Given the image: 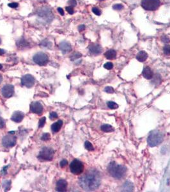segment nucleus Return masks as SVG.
I'll return each instance as SVG.
<instances>
[{
    "instance_id": "f03ea898",
    "label": "nucleus",
    "mask_w": 170,
    "mask_h": 192,
    "mask_svg": "<svg viewBox=\"0 0 170 192\" xmlns=\"http://www.w3.org/2000/svg\"><path fill=\"white\" fill-rule=\"evenodd\" d=\"M107 171L113 178L116 179H121L125 176L127 169L125 166L117 164L115 162L113 161L108 165Z\"/></svg>"
},
{
    "instance_id": "a878e982",
    "label": "nucleus",
    "mask_w": 170,
    "mask_h": 192,
    "mask_svg": "<svg viewBox=\"0 0 170 192\" xmlns=\"http://www.w3.org/2000/svg\"><path fill=\"white\" fill-rule=\"evenodd\" d=\"M107 105L108 108H110V109H112V110H115V109H117L118 108H119V104H116L115 102H113V101L107 102Z\"/></svg>"
},
{
    "instance_id": "4be33fe9",
    "label": "nucleus",
    "mask_w": 170,
    "mask_h": 192,
    "mask_svg": "<svg viewBox=\"0 0 170 192\" xmlns=\"http://www.w3.org/2000/svg\"><path fill=\"white\" fill-rule=\"evenodd\" d=\"M101 130L105 133H110L114 131V128L109 124H104L101 126Z\"/></svg>"
},
{
    "instance_id": "c85d7f7f",
    "label": "nucleus",
    "mask_w": 170,
    "mask_h": 192,
    "mask_svg": "<svg viewBox=\"0 0 170 192\" xmlns=\"http://www.w3.org/2000/svg\"><path fill=\"white\" fill-rule=\"evenodd\" d=\"M82 56V55L81 53H79V52H75V53L71 56V57H70V60H71L72 61H74L76 59L79 58H80Z\"/></svg>"
},
{
    "instance_id": "a18cd8bd",
    "label": "nucleus",
    "mask_w": 170,
    "mask_h": 192,
    "mask_svg": "<svg viewBox=\"0 0 170 192\" xmlns=\"http://www.w3.org/2000/svg\"><path fill=\"white\" fill-rule=\"evenodd\" d=\"M58 12L60 13V14L61 16H63L64 15V11H63V10L61 8H58Z\"/></svg>"
},
{
    "instance_id": "423d86ee",
    "label": "nucleus",
    "mask_w": 170,
    "mask_h": 192,
    "mask_svg": "<svg viewBox=\"0 0 170 192\" xmlns=\"http://www.w3.org/2000/svg\"><path fill=\"white\" fill-rule=\"evenodd\" d=\"M160 0H142L141 6L148 11H154L157 10L160 6Z\"/></svg>"
},
{
    "instance_id": "c9c22d12",
    "label": "nucleus",
    "mask_w": 170,
    "mask_h": 192,
    "mask_svg": "<svg viewBox=\"0 0 170 192\" xmlns=\"http://www.w3.org/2000/svg\"><path fill=\"white\" fill-rule=\"evenodd\" d=\"M113 8L114 10H120L124 8V7L121 4H116L113 5Z\"/></svg>"
},
{
    "instance_id": "473e14b6",
    "label": "nucleus",
    "mask_w": 170,
    "mask_h": 192,
    "mask_svg": "<svg viewBox=\"0 0 170 192\" xmlns=\"http://www.w3.org/2000/svg\"><path fill=\"white\" fill-rule=\"evenodd\" d=\"M104 67L107 70H111L113 68V64L111 62H107V63L104 65Z\"/></svg>"
},
{
    "instance_id": "603ef678",
    "label": "nucleus",
    "mask_w": 170,
    "mask_h": 192,
    "mask_svg": "<svg viewBox=\"0 0 170 192\" xmlns=\"http://www.w3.org/2000/svg\"><path fill=\"white\" fill-rule=\"evenodd\" d=\"M98 1H101H101H104V0H98Z\"/></svg>"
},
{
    "instance_id": "b1692460",
    "label": "nucleus",
    "mask_w": 170,
    "mask_h": 192,
    "mask_svg": "<svg viewBox=\"0 0 170 192\" xmlns=\"http://www.w3.org/2000/svg\"><path fill=\"white\" fill-rule=\"evenodd\" d=\"M17 45L18 46V47L19 48H25L28 46H29V44L27 41H26L25 39H21L20 40H19L17 42Z\"/></svg>"
},
{
    "instance_id": "de8ad7c7",
    "label": "nucleus",
    "mask_w": 170,
    "mask_h": 192,
    "mask_svg": "<svg viewBox=\"0 0 170 192\" xmlns=\"http://www.w3.org/2000/svg\"><path fill=\"white\" fill-rule=\"evenodd\" d=\"M4 53V51L3 50L0 49V55H2Z\"/></svg>"
},
{
    "instance_id": "79ce46f5",
    "label": "nucleus",
    "mask_w": 170,
    "mask_h": 192,
    "mask_svg": "<svg viewBox=\"0 0 170 192\" xmlns=\"http://www.w3.org/2000/svg\"><path fill=\"white\" fill-rule=\"evenodd\" d=\"M9 166H5L4 167H3V169H2V170L1 171V174L2 175H6L7 174V168Z\"/></svg>"
},
{
    "instance_id": "49530a36",
    "label": "nucleus",
    "mask_w": 170,
    "mask_h": 192,
    "mask_svg": "<svg viewBox=\"0 0 170 192\" xmlns=\"http://www.w3.org/2000/svg\"><path fill=\"white\" fill-rule=\"evenodd\" d=\"M85 29V26L84 25H80L79 27H78V30L80 32H82Z\"/></svg>"
},
{
    "instance_id": "8fccbe9b",
    "label": "nucleus",
    "mask_w": 170,
    "mask_h": 192,
    "mask_svg": "<svg viewBox=\"0 0 170 192\" xmlns=\"http://www.w3.org/2000/svg\"><path fill=\"white\" fill-rule=\"evenodd\" d=\"M37 1L39 2H44L46 1V0H37Z\"/></svg>"
},
{
    "instance_id": "aec40b11",
    "label": "nucleus",
    "mask_w": 170,
    "mask_h": 192,
    "mask_svg": "<svg viewBox=\"0 0 170 192\" xmlns=\"http://www.w3.org/2000/svg\"><path fill=\"white\" fill-rule=\"evenodd\" d=\"M148 58V54L144 51H139L136 56V58L140 62H145Z\"/></svg>"
},
{
    "instance_id": "4c0bfd02",
    "label": "nucleus",
    "mask_w": 170,
    "mask_h": 192,
    "mask_svg": "<svg viewBox=\"0 0 170 192\" xmlns=\"http://www.w3.org/2000/svg\"><path fill=\"white\" fill-rule=\"evenodd\" d=\"M58 117V114L56 112H51L49 115V118L51 120H54Z\"/></svg>"
},
{
    "instance_id": "c756f323",
    "label": "nucleus",
    "mask_w": 170,
    "mask_h": 192,
    "mask_svg": "<svg viewBox=\"0 0 170 192\" xmlns=\"http://www.w3.org/2000/svg\"><path fill=\"white\" fill-rule=\"evenodd\" d=\"M164 53L166 55H170V45H166L163 47Z\"/></svg>"
},
{
    "instance_id": "6ab92c4d",
    "label": "nucleus",
    "mask_w": 170,
    "mask_h": 192,
    "mask_svg": "<svg viewBox=\"0 0 170 192\" xmlns=\"http://www.w3.org/2000/svg\"><path fill=\"white\" fill-rule=\"evenodd\" d=\"M62 126H63V121H61V120H59L58 121L52 124L51 126L52 131H53L54 133H57L60 130Z\"/></svg>"
},
{
    "instance_id": "2eb2a0df",
    "label": "nucleus",
    "mask_w": 170,
    "mask_h": 192,
    "mask_svg": "<svg viewBox=\"0 0 170 192\" xmlns=\"http://www.w3.org/2000/svg\"><path fill=\"white\" fill-rule=\"evenodd\" d=\"M24 117H25L24 113L21 112L17 111V112H16L13 113L12 116L11 117V119H12V121L15 122L16 123H19L22 121V119H23V118H24Z\"/></svg>"
},
{
    "instance_id": "4468645a",
    "label": "nucleus",
    "mask_w": 170,
    "mask_h": 192,
    "mask_svg": "<svg viewBox=\"0 0 170 192\" xmlns=\"http://www.w3.org/2000/svg\"><path fill=\"white\" fill-rule=\"evenodd\" d=\"M67 182L64 179H60L56 186V190L58 191H65L67 188Z\"/></svg>"
},
{
    "instance_id": "7ed1b4c3",
    "label": "nucleus",
    "mask_w": 170,
    "mask_h": 192,
    "mask_svg": "<svg viewBox=\"0 0 170 192\" xmlns=\"http://www.w3.org/2000/svg\"><path fill=\"white\" fill-rule=\"evenodd\" d=\"M164 140V134L158 131H153L151 132L148 137L147 142L151 147L158 146Z\"/></svg>"
},
{
    "instance_id": "f3484780",
    "label": "nucleus",
    "mask_w": 170,
    "mask_h": 192,
    "mask_svg": "<svg viewBox=\"0 0 170 192\" xmlns=\"http://www.w3.org/2000/svg\"><path fill=\"white\" fill-rule=\"evenodd\" d=\"M142 74H143L144 78H146V80H151V79H152L153 77H154L153 72L152 70H151V69L149 67H145L143 70Z\"/></svg>"
},
{
    "instance_id": "9d476101",
    "label": "nucleus",
    "mask_w": 170,
    "mask_h": 192,
    "mask_svg": "<svg viewBox=\"0 0 170 192\" xmlns=\"http://www.w3.org/2000/svg\"><path fill=\"white\" fill-rule=\"evenodd\" d=\"M16 137L14 136L13 135H7L5 136H4L2 140L3 145L4 147L10 148L12 147L16 144Z\"/></svg>"
},
{
    "instance_id": "1a4fd4ad",
    "label": "nucleus",
    "mask_w": 170,
    "mask_h": 192,
    "mask_svg": "<svg viewBox=\"0 0 170 192\" xmlns=\"http://www.w3.org/2000/svg\"><path fill=\"white\" fill-rule=\"evenodd\" d=\"M35 80L34 77L30 74H26L23 76L21 78V83L23 86L27 88H31L35 85Z\"/></svg>"
},
{
    "instance_id": "dca6fc26",
    "label": "nucleus",
    "mask_w": 170,
    "mask_h": 192,
    "mask_svg": "<svg viewBox=\"0 0 170 192\" xmlns=\"http://www.w3.org/2000/svg\"><path fill=\"white\" fill-rule=\"evenodd\" d=\"M89 52L93 55H98L102 52V47L100 45L92 44L89 47Z\"/></svg>"
},
{
    "instance_id": "72a5a7b5",
    "label": "nucleus",
    "mask_w": 170,
    "mask_h": 192,
    "mask_svg": "<svg viewBox=\"0 0 170 192\" xmlns=\"http://www.w3.org/2000/svg\"><path fill=\"white\" fill-rule=\"evenodd\" d=\"M161 40L164 43H169L170 42V38L167 35H163L161 37Z\"/></svg>"
},
{
    "instance_id": "0eeeda50",
    "label": "nucleus",
    "mask_w": 170,
    "mask_h": 192,
    "mask_svg": "<svg viewBox=\"0 0 170 192\" xmlns=\"http://www.w3.org/2000/svg\"><path fill=\"white\" fill-rule=\"evenodd\" d=\"M70 170L73 174L79 175L84 170V165L81 161L78 160H74L70 165Z\"/></svg>"
},
{
    "instance_id": "cd10ccee",
    "label": "nucleus",
    "mask_w": 170,
    "mask_h": 192,
    "mask_svg": "<svg viewBox=\"0 0 170 192\" xmlns=\"http://www.w3.org/2000/svg\"><path fill=\"white\" fill-rule=\"evenodd\" d=\"M50 138H51L50 134L48 133H44V134H43V135L42 136L41 140H43V141H48V140H49Z\"/></svg>"
},
{
    "instance_id": "20e7f679",
    "label": "nucleus",
    "mask_w": 170,
    "mask_h": 192,
    "mask_svg": "<svg viewBox=\"0 0 170 192\" xmlns=\"http://www.w3.org/2000/svg\"><path fill=\"white\" fill-rule=\"evenodd\" d=\"M37 15L46 22H49L53 19V14L51 10L47 7H44L39 8L37 10Z\"/></svg>"
},
{
    "instance_id": "39448f33",
    "label": "nucleus",
    "mask_w": 170,
    "mask_h": 192,
    "mask_svg": "<svg viewBox=\"0 0 170 192\" xmlns=\"http://www.w3.org/2000/svg\"><path fill=\"white\" fill-rule=\"evenodd\" d=\"M54 151L50 147H44L42 148L38 158L42 161H51L53 160Z\"/></svg>"
},
{
    "instance_id": "e433bc0d",
    "label": "nucleus",
    "mask_w": 170,
    "mask_h": 192,
    "mask_svg": "<svg viewBox=\"0 0 170 192\" xmlns=\"http://www.w3.org/2000/svg\"><path fill=\"white\" fill-rule=\"evenodd\" d=\"M92 12L95 14L96 16H101V11L98 8L96 7H94L92 8Z\"/></svg>"
},
{
    "instance_id": "7c9ffc66",
    "label": "nucleus",
    "mask_w": 170,
    "mask_h": 192,
    "mask_svg": "<svg viewBox=\"0 0 170 192\" xmlns=\"http://www.w3.org/2000/svg\"><path fill=\"white\" fill-rule=\"evenodd\" d=\"M154 77H155V78H154V80H153V81H152V82L153 83H154V85H157V83L158 84L160 83V76L157 74V75H156Z\"/></svg>"
},
{
    "instance_id": "412c9836",
    "label": "nucleus",
    "mask_w": 170,
    "mask_h": 192,
    "mask_svg": "<svg viewBox=\"0 0 170 192\" xmlns=\"http://www.w3.org/2000/svg\"><path fill=\"white\" fill-rule=\"evenodd\" d=\"M104 55L107 59L113 60L116 57V52L114 50H110L105 52Z\"/></svg>"
},
{
    "instance_id": "f8f14e48",
    "label": "nucleus",
    "mask_w": 170,
    "mask_h": 192,
    "mask_svg": "<svg viewBox=\"0 0 170 192\" xmlns=\"http://www.w3.org/2000/svg\"><path fill=\"white\" fill-rule=\"evenodd\" d=\"M30 110L32 113L40 115L43 112V106L39 102H34L30 105Z\"/></svg>"
},
{
    "instance_id": "6e6552de",
    "label": "nucleus",
    "mask_w": 170,
    "mask_h": 192,
    "mask_svg": "<svg viewBox=\"0 0 170 192\" xmlns=\"http://www.w3.org/2000/svg\"><path fill=\"white\" fill-rule=\"evenodd\" d=\"M34 61L37 64L40 66L45 65L49 61V58L45 53L44 52H38L34 56Z\"/></svg>"
},
{
    "instance_id": "f257e3e1",
    "label": "nucleus",
    "mask_w": 170,
    "mask_h": 192,
    "mask_svg": "<svg viewBox=\"0 0 170 192\" xmlns=\"http://www.w3.org/2000/svg\"><path fill=\"white\" fill-rule=\"evenodd\" d=\"M79 183L85 191L95 190L101 183V173L96 169H90L79 179Z\"/></svg>"
},
{
    "instance_id": "bb28decb",
    "label": "nucleus",
    "mask_w": 170,
    "mask_h": 192,
    "mask_svg": "<svg viewBox=\"0 0 170 192\" xmlns=\"http://www.w3.org/2000/svg\"><path fill=\"white\" fill-rule=\"evenodd\" d=\"M84 147L89 151H92L94 150V148H93V146H92V144L89 142H88V141L85 142Z\"/></svg>"
},
{
    "instance_id": "9b49d317",
    "label": "nucleus",
    "mask_w": 170,
    "mask_h": 192,
    "mask_svg": "<svg viewBox=\"0 0 170 192\" xmlns=\"http://www.w3.org/2000/svg\"><path fill=\"white\" fill-rule=\"evenodd\" d=\"M14 87L12 85H6L3 86L1 89V94L3 97L6 98H10L13 95Z\"/></svg>"
},
{
    "instance_id": "ea45409f",
    "label": "nucleus",
    "mask_w": 170,
    "mask_h": 192,
    "mask_svg": "<svg viewBox=\"0 0 170 192\" xmlns=\"http://www.w3.org/2000/svg\"><path fill=\"white\" fill-rule=\"evenodd\" d=\"M68 3L69 5H70V7H75L77 4V2L75 0H69Z\"/></svg>"
},
{
    "instance_id": "3c124183",
    "label": "nucleus",
    "mask_w": 170,
    "mask_h": 192,
    "mask_svg": "<svg viewBox=\"0 0 170 192\" xmlns=\"http://www.w3.org/2000/svg\"><path fill=\"white\" fill-rule=\"evenodd\" d=\"M2 68H3V66H2V65H1V64H0V70H1Z\"/></svg>"
},
{
    "instance_id": "ddd939ff",
    "label": "nucleus",
    "mask_w": 170,
    "mask_h": 192,
    "mask_svg": "<svg viewBox=\"0 0 170 192\" xmlns=\"http://www.w3.org/2000/svg\"><path fill=\"white\" fill-rule=\"evenodd\" d=\"M59 47H60V50H61V52H62L63 54L68 53V52H70L72 50L71 45H70L69 42H66V41L61 42L60 44Z\"/></svg>"
},
{
    "instance_id": "37998d69",
    "label": "nucleus",
    "mask_w": 170,
    "mask_h": 192,
    "mask_svg": "<svg viewBox=\"0 0 170 192\" xmlns=\"http://www.w3.org/2000/svg\"><path fill=\"white\" fill-rule=\"evenodd\" d=\"M8 6L10 7V8H16L18 7V3H9L8 4Z\"/></svg>"
},
{
    "instance_id": "f704fd0d",
    "label": "nucleus",
    "mask_w": 170,
    "mask_h": 192,
    "mask_svg": "<svg viewBox=\"0 0 170 192\" xmlns=\"http://www.w3.org/2000/svg\"><path fill=\"white\" fill-rule=\"evenodd\" d=\"M104 91L106 92L109 93V94H113V93H114V92H115L114 89H113V88L111 87V86H107V87L105 88Z\"/></svg>"
},
{
    "instance_id": "c03bdc74",
    "label": "nucleus",
    "mask_w": 170,
    "mask_h": 192,
    "mask_svg": "<svg viewBox=\"0 0 170 192\" xmlns=\"http://www.w3.org/2000/svg\"><path fill=\"white\" fill-rule=\"evenodd\" d=\"M4 126V120H3L1 117H0V129L3 128Z\"/></svg>"
},
{
    "instance_id": "2f4dec72",
    "label": "nucleus",
    "mask_w": 170,
    "mask_h": 192,
    "mask_svg": "<svg viewBox=\"0 0 170 192\" xmlns=\"http://www.w3.org/2000/svg\"><path fill=\"white\" fill-rule=\"evenodd\" d=\"M45 121H46V118L45 117H43L42 118H40V120L39 121V127L40 128H43L44 126L45 125Z\"/></svg>"
},
{
    "instance_id": "5701e85b",
    "label": "nucleus",
    "mask_w": 170,
    "mask_h": 192,
    "mask_svg": "<svg viewBox=\"0 0 170 192\" xmlns=\"http://www.w3.org/2000/svg\"><path fill=\"white\" fill-rule=\"evenodd\" d=\"M2 185L4 191H8L10 190V185H11V181L8 180H3L2 182Z\"/></svg>"
},
{
    "instance_id": "a19ab883",
    "label": "nucleus",
    "mask_w": 170,
    "mask_h": 192,
    "mask_svg": "<svg viewBox=\"0 0 170 192\" xmlns=\"http://www.w3.org/2000/svg\"><path fill=\"white\" fill-rule=\"evenodd\" d=\"M67 163H68V162H67V161L66 160H61V161H60V166H61V168H63V167H65L66 165H67Z\"/></svg>"
},
{
    "instance_id": "a211bd4d",
    "label": "nucleus",
    "mask_w": 170,
    "mask_h": 192,
    "mask_svg": "<svg viewBox=\"0 0 170 192\" xmlns=\"http://www.w3.org/2000/svg\"><path fill=\"white\" fill-rule=\"evenodd\" d=\"M134 186L133 182L130 181H126L125 183L123 184L122 191H133L134 190Z\"/></svg>"
},
{
    "instance_id": "864d4df0",
    "label": "nucleus",
    "mask_w": 170,
    "mask_h": 192,
    "mask_svg": "<svg viewBox=\"0 0 170 192\" xmlns=\"http://www.w3.org/2000/svg\"><path fill=\"white\" fill-rule=\"evenodd\" d=\"M0 43H1V40H0Z\"/></svg>"
},
{
    "instance_id": "09e8293b",
    "label": "nucleus",
    "mask_w": 170,
    "mask_h": 192,
    "mask_svg": "<svg viewBox=\"0 0 170 192\" xmlns=\"http://www.w3.org/2000/svg\"><path fill=\"white\" fill-rule=\"evenodd\" d=\"M2 81H3V76L1 74H0V83L2 82Z\"/></svg>"
},
{
    "instance_id": "58836bf2",
    "label": "nucleus",
    "mask_w": 170,
    "mask_h": 192,
    "mask_svg": "<svg viewBox=\"0 0 170 192\" xmlns=\"http://www.w3.org/2000/svg\"><path fill=\"white\" fill-rule=\"evenodd\" d=\"M65 9H66V10H67L70 14H74V9H73L72 7L69 6V7H66Z\"/></svg>"
},
{
    "instance_id": "393cba45",
    "label": "nucleus",
    "mask_w": 170,
    "mask_h": 192,
    "mask_svg": "<svg viewBox=\"0 0 170 192\" xmlns=\"http://www.w3.org/2000/svg\"><path fill=\"white\" fill-rule=\"evenodd\" d=\"M40 46L43 47L51 48L52 46V43L48 40H42L41 42V43L40 44Z\"/></svg>"
}]
</instances>
